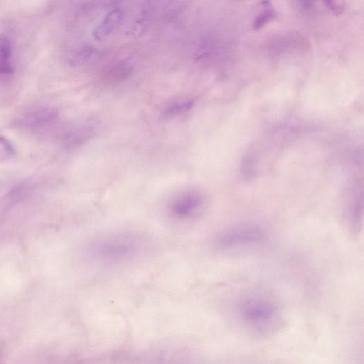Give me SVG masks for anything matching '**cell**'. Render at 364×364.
<instances>
[{
  "label": "cell",
  "instance_id": "6da1fadb",
  "mask_svg": "<svg viewBox=\"0 0 364 364\" xmlns=\"http://www.w3.org/2000/svg\"><path fill=\"white\" fill-rule=\"evenodd\" d=\"M234 317L240 326L259 336H269L282 323V309L271 295L252 291L240 296L233 307Z\"/></svg>",
  "mask_w": 364,
  "mask_h": 364
},
{
  "label": "cell",
  "instance_id": "7a4b0ae2",
  "mask_svg": "<svg viewBox=\"0 0 364 364\" xmlns=\"http://www.w3.org/2000/svg\"><path fill=\"white\" fill-rule=\"evenodd\" d=\"M139 239L129 233H117L94 240L89 245L88 253L95 259L115 262L127 259L139 250Z\"/></svg>",
  "mask_w": 364,
  "mask_h": 364
},
{
  "label": "cell",
  "instance_id": "3957f363",
  "mask_svg": "<svg viewBox=\"0 0 364 364\" xmlns=\"http://www.w3.org/2000/svg\"><path fill=\"white\" fill-rule=\"evenodd\" d=\"M267 239L265 230L254 225H240L220 233L215 240L216 249L236 251L262 244Z\"/></svg>",
  "mask_w": 364,
  "mask_h": 364
},
{
  "label": "cell",
  "instance_id": "277c9868",
  "mask_svg": "<svg viewBox=\"0 0 364 364\" xmlns=\"http://www.w3.org/2000/svg\"><path fill=\"white\" fill-rule=\"evenodd\" d=\"M57 116L56 111L51 108H36L21 115L18 124L26 129L39 130L53 124Z\"/></svg>",
  "mask_w": 364,
  "mask_h": 364
},
{
  "label": "cell",
  "instance_id": "5b68a950",
  "mask_svg": "<svg viewBox=\"0 0 364 364\" xmlns=\"http://www.w3.org/2000/svg\"><path fill=\"white\" fill-rule=\"evenodd\" d=\"M202 203L200 196L196 193H187L175 199L171 204L170 210L174 216L186 218L193 215Z\"/></svg>",
  "mask_w": 364,
  "mask_h": 364
},
{
  "label": "cell",
  "instance_id": "8992f818",
  "mask_svg": "<svg viewBox=\"0 0 364 364\" xmlns=\"http://www.w3.org/2000/svg\"><path fill=\"white\" fill-rule=\"evenodd\" d=\"M96 132V122L89 119L73 129L66 137L67 144L76 147L92 139Z\"/></svg>",
  "mask_w": 364,
  "mask_h": 364
},
{
  "label": "cell",
  "instance_id": "52a82bcc",
  "mask_svg": "<svg viewBox=\"0 0 364 364\" xmlns=\"http://www.w3.org/2000/svg\"><path fill=\"white\" fill-rule=\"evenodd\" d=\"M122 17V11L114 9L106 14L102 21L95 27L93 36L97 41L106 39L118 26Z\"/></svg>",
  "mask_w": 364,
  "mask_h": 364
},
{
  "label": "cell",
  "instance_id": "ba28073f",
  "mask_svg": "<svg viewBox=\"0 0 364 364\" xmlns=\"http://www.w3.org/2000/svg\"><path fill=\"white\" fill-rule=\"evenodd\" d=\"M12 46L11 40L4 35H0V75L11 74L14 66L11 62Z\"/></svg>",
  "mask_w": 364,
  "mask_h": 364
},
{
  "label": "cell",
  "instance_id": "9c48e42d",
  "mask_svg": "<svg viewBox=\"0 0 364 364\" xmlns=\"http://www.w3.org/2000/svg\"><path fill=\"white\" fill-rule=\"evenodd\" d=\"M130 63L122 60L113 65L107 73V80L110 83H118L127 80L132 73Z\"/></svg>",
  "mask_w": 364,
  "mask_h": 364
},
{
  "label": "cell",
  "instance_id": "30bf717a",
  "mask_svg": "<svg viewBox=\"0 0 364 364\" xmlns=\"http://www.w3.org/2000/svg\"><path fill=\"white\" fill-rule=\"evenodd\" d=\"M261 6L262 9L255 16L252 23V28L255 31L262 28L277 16L276 11L272 6L269 0H262Z\"/></svg>",
  "mask_w": 364,
  "mask_h": 364
},
{
  "label": "cell",
  "instance_id": "8fae6325",
  "mask_svg": "<svg viewBox=\"0 0 364 364\" xmlns=\"http://www.w3.org/2000/svg\"><path fill=\"white\" fill-rule=\"evenodd\" d=\"M193 105L192 100H183L169 105L164 111V114L168 117H176L188 112Z\"/></svg>",
  "mask_w": 364,
  "mask_h": 364
},
{
  "label": "cell",
  "instance_id": "7c38bea8",
  "mask_svg": "<svg viewBox=\"0 0 364 364\" xmlns=\"http://www.w3.org/2000/svg\"><path fill=\"white\" fill-rule=\"evenodd\" d=\"M16 156V151L11 142L0 135V162L9 160Z\"/></svg>",
  "mask_w": 364,
  "mask_h": 364
},
{
  "label": "cell",
  "instance_id": "4fadbf2b",
  "mask_svg": "<svg viewBox=\"0 0 364 364\" xmlns=\"http://www.w3.org/2000/svg\"><path fill=\"white\" fill-rule=\"evenodd\" d=\"M326 6L335 14H340L342 11V6L337 0H323Z\"/></svg>",
  "mask_w": 364,
  "mask_h": 364
},
{
  "label": "cell",
  "instance_id": "5bb4252c",
  "mask_svg": "<svg viewBox=\"0 0 364 364\" xmlns=\"http://www.w3.org/2000/svg\"><path fill=\"white\" fill-rule=\"evenodd\" d=\"M0 352H1V345H0Z\"/></svg>",
  "mask_w": 364,
  "mask_h": 364
}]
</instances>
